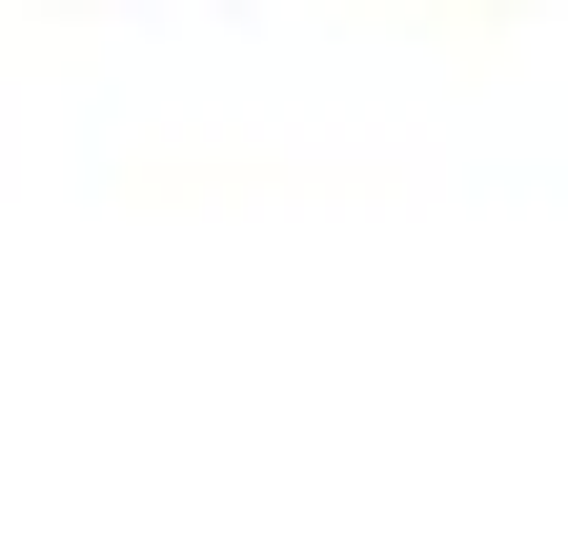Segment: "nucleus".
Here are the masks:
<instances>
[]
</instances>
